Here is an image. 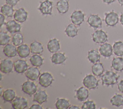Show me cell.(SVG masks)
Listing matches in <instances>:
<instances>
[{
  "label": "cell",
  "instance_id": "cell-1",
  "mask_svg": "<svg viewBox=\"0 0 123 109\" xmlns=\"http://www.w3.org/2000/svg\"><path fill=\"white\" fill-rule=\"evenodd\" d=\"M119 76L111 71H107L101 77L102 85H112L116 84Z\"/></svg>",
  "mask_w": 123,
  "mask_h": 109
},
{
  "label": "cell",
  "instance_id": "cell-26",
  "mask_svg": "<svg viewBox=\"0 0 123 109\" xmlns=\"http://www.w3.org/2000/svg\"><path fill=\"white\" fill-rule=\"evenodd\" d=\"M88 60L91 63H95L99 61L100 56L98 51L95 49H92L88 51L87 54Z\"/></svg>",
  "mask_w": 123,
  "mask_h": 109
},
{
  "label": "cell",
  "instance_id": "cell-22",
  "mask_svg": "<svg viewBox=\"0 0 123 109\" xmlns=\"http://www.w3.org/2000/svg\"><path fill=\"white\" fill-rule=\"evenodd\" d=\"M51 61L55 64H60L63 63L66 60V57L64 53L62 52H57L54 53L51 59Z\"/></svg>",
  "mask_w": 123,
  "mask_h": 109
},
{
  "label": "cell",
  "instance_id": "cell-12",
  "mask_svg": "<svg viewBox=\"0 0 123 109\" xmlns=\"http://www.w3.org/2000/svg\"><path fill=\"white\" fill-rule=\"evenodd\" d=\"M13 67V62L11 60L4 59L1 61L0 64V70L1 72L4 73H11Z\"/></svg>",
  "mask_w": 123,
  "mask_h": 109
},
{
  "label": "cell",
  "instance_id": "cell-18",
  "mask_svg": "<svg viewBox=\"0 0 123 109\" xmlns=\"http://www.w3.org/2000/svg\"><path fill=\"white\" fill-rule=\"evenodd\" d=\"M48 95L44 90H39L37 91L33 97V101L37 102L39 104H42L47 100Z\"/></svg>",
  "mask_w": 123,
  "mask_h": 109
},
{
  "label": "cell",
  "instance_id": "cell-39",
  "mask_svg": "<svg viewBox=\"0 0 123 109\" xmlns=\"http://www.w3.org/2000/svg\"><path fill=\"white\" fill-rule=\"evenodd\" d=\"M5 16L1 13L0 14V26L2 27V25L5 24Z\"/></svg>",
  "mask_w": 123,
  "mask_h": 109
},
{
  "label": "cell",
  "instance_id": "cell-11",
  "mask_svg": "<svg viewBox=\"0 0 123 109\" xmlns=\"http://www.w3.org/2000/svg\"><path fill=\"white\" fill-rule=\"evenodd\" d=\"M28 13L23 8H21L16 10L13 14L14 20L19 23H23L25 22L27 18Z\"/></svg>",
  "mask_w": 123,
  "mask_h": 109
},
{
  "label": "cell",
  "instance_id": "cell-44",
  "mask_svg": "<svg viewBox=\"0 0 123 109\" xmlns=\"http://www.w3.org/2000/svg\"><path fill=\"white\" fill-rule=\"evenodd\" d=\"M120 23L123 26V13L120 16Z\"/></svg>",
  "mask_w": 123,
  "mask_h": 109
},
{
  "label": "cell",
  "instance_id": "cell-20",
  "mask_svg": "<svg viewBox=\"0 0 123 109\" xmlns=\"http://www.w3.org/2000/svg\"><path fill=\"white\" fill-rule=\"evenodd\" d=\"M47 48L48 50L51 53L58 52L60 48L59 40L56 38H53L50 40L47 44Z\"/></svg>",
  "mask_w": 123,
  "mask_h": 109
},
{
  "label": "cell",
  "instance_id": "cell-36",
  "mask_svg": "<svg viewBox=\"0 0 123 109\" xmlns=\"http://www.w3.org/2000/svg\"><path fill=\"white\" fill-rule=\"evenodd\" d=\"M10 40V36L6 33L2 31L0 32V45L4 46L8 44Z\"/></svg>",
  "mask_w": 123,
  "mask_h": 109
},
{
  "label": "cell",
  "instance_id": "cell-13",
  "mask_svg": "<svg viewBox=\"0 0 123 109\" xmlns=\"http://www.w3.org/2000/svg\"><path fill=\"white\" fill-rule=\"evenodd\" d=\"M14 71L18 73H23L28 69V65L26 61L22 60H18L13 63Z\"/></svg>",
  "mask_w": 123,
  "mask_h": 109
},
{
  "label": "cell",
  "instance_id": "cell-16",
  "mask_svg": "<svg viewBox=\"0 0 123 109\" xmlns=\"http://www.w3.org/2000/svg\"><path fill=\"white\" fill-rule=\"evenodd\" d=\"M100 54L105 58H109L112 54L113 47L109 43H104L101 45L99 48Z\"/></svg>",
  "mask_w": 123,
  "mask_h": 109
},
{
  "label": "cell",
  "instance_id": "cell-7",
  "mask_svg": "<svg viewBox=\"0 0 123 109\" xmlns=\"http://www.w3.org/2000/svg\"><path fill=\"white\" fill-rule=\"evenodd\" d=\"M85 14L80 10H76L73 12L71 15V20L75 25H80L84 21Z\"/></svg>",
  "mask_w": 123,
  "mask_h": 109
},
{
  "label": "cell",
  "instance_id": "cell-10",
  "mask_svg": "<svg viewBox=\"0 0 123 109\" xmlns=\"http://www.w3.org/2000/svg\"><path fill=\"white\" fill-rule=\"evenodd\" d=\"M87 22L89 25L94 28H100L102 26V20L97 14H91L88 17Z\"/></svg>",
  "mask_w": 123,
  "mask_h": 109
},
{
  "label": "cell",
  "instance_id": "cell-14",
  "mask_svg": "<svg viewBox=\"0 0 123 109\" xmlns=\"http://www.w3.org/2000/svg\"><path fill=\"white\" fill-rule=\"evenodd\" d=\"M6 28L11 34L19 32L21 29L20 24L14 20H10L6 24Z\"/></svg>",
  "mask_w": 123,
  "mask_h": 109
},
{
  "label": "cell",
  "instance_id": "cell-42",
  "mask_svg": "<svg viewBox=\"0 0 123 109\" xmlns=\"http://www.w3.org/2000/svg\"><path fill=\"white\" fill-rule=\"evenodd\" d=\"M115 0H102L103 2H104L106 4H110L113 3V2H114Z\"/></svg>",
  "mask_w": 123,
  "mask_h": 109
},
{
  "label": "cell",
  "instance_id": "cell-23",
  "mask_svg": "<svg viewBox=\"0 0 123 109\" xmlns=\"http://www.w3.org/2000/svg\"><path fill=\"white\" fill-rule=\"evenodd\" d=\"M89 95L88 90L84 87H80L76 92V96L78 100L85 101Z\"/></svg>",
  "mask_w": 123,
  "mask_h": 109
},
{
  "label": "cell",
  "instance_id": "cell-32",
  "mask_svg": "<svg viewBox=\"0 0 123 109\" xmlns=\"http://www.w3.org/2000/svg\"><path fill=\"white\" fill-rule=\"evenodd\" d=\"M111 104L117 107L123 105V97L120 94H115L110 100Z\"/></svg>",
  "mask_w": 123,
  "mask_h": 109
},
{
  "label": "cell",
  "instance_id": "cell-30",
  "mask_svg": "<svg viewBox=\"0 0 123 109\" xmlns=\"http://www.w3.org/2000/svg\"><path fill=\"white\" fill-rule=\"evenodd\" d=\"M92 72L96 76H100L104 72V69L103 64L101 63H95L92 67Z\"/></svg>",
  "mask_w": 123,
  "mask_h": 109
},
{
  "label": "cell",
  "instance_id": "cell-43",
  "mask_svg": "<svg viewBox=\"0 0 123 109\" xmlns=\"http://www.w3.org/2000/svg\"><path fill=\"white\" fill-rule=\"evenodd\" d=\"M69 109H79L80 108L77 106H75V105H73V106H72L71 107H70L69 108Z\"/></svg>",
  "mask_w": 123,
  "mask_h": 109
},
{
  "label": "cell",
  "instance_id": "cell-6",
  "mask_svg": "<svg viewBox=\"0 0 123 109\" xmlns=\"http://www.w3.org/2000/svg\"><path fill=\"white\" fill-rule=\"evenodd\" d=\"M53 81L52 75L48 72L44 73L39 76L38 82L40 85L44 87L49 86Z\"/></svg>",
  "mask_w": 123,
  "mask_h": 109
},
{
  "label": "cell",
  "instance_id": "cell-24",
  "mask_svg": "<svg viewBox=\"0 0 123 109\" xmlns=\"http://www.w3.org/2000/svg\"><path fill=\"white\" fill-rule=\"evenodd\" d=\"M30 48L31 52L33 54H40L43 51V47L42 45L40 42L36 41L31 43Z\"/></svg>",
  "mask_w": 123,
  "mask_h": 109
},
{
  "label": "cell",
  "instance_id": "cell-2",
  "mask_svg": "<svg viewBox=\"0 0 123 109\" xmlns=\"http://www.w3.org/2000/svg\"><path fill=\"white\" fill-rule=\"evenodd\" d=\"M83 84L88 89H95L98 85V81L93 75H86L83 79Z\"/></svg>",
  "mask_w": 123,
  "mask_h": 109
},
{
  "label": "cell",
  "instance_id": "cell-33",
  "mask_svg": "<svg viewBox=\"0 0 123 109\" xmlns=\"http://www.w3.org/2000/svg\"><path fill=\"white\" fill-rule=\"evenodd\" d=\"M30 61L34 67H40L43 64V59L38 55L35 54L31 57Z\"/></svg>",
  "mask_w": 123,
  "mask_h": 109
},
{
  "label": "cell",
  "instance_id": "cell-38",
  "mask_svg": "<svg viewBox=\"0 0 123 109\" xmlns=\"http://www.w3.org/2000/svg\"><path fill=\"white\" fill-rule=\"evenodd\" d=\"M19 1L20 0H5L6 4L12 7L15 6Z\"/></svg>",
  "mask_w": 123,
  "mask_h": 109
},
{
  "label": "cell",
  "instance_id": "cell-41",
  "mask_svg": "<svg viewBox=\"0 0 123 109\" xmlns=\"http://www.w3.org/2000/svg\"><path fill=\"white\" fill-rule=\"evenodd\" d=\"M118 89L120 91L123 93V80H122L118 85Z\"/></svg>",
  "mask_w": 123,
  "mask_h": 109
},
{
  "label": "cell",
  "instance_id": "cell-9",
  "mask_svg": "<svg viewBox=\"0 0 123 109\" xmlns=\"http://www.w3.org/2000/svg\"><path fill=\"white\" fill-rule=\"evenodd\" d=\"M12 106L14 109H24L28 106L27 99L23 97H16L12 102Z\"/></svg>",
  "mask_w": 123,
  "mask_h": 109
},
{
  "label": "cell",
  "instance_id": "cell-28",
  "mask_svg": "<svg viewBox=\"0 0 123 109\" xmlns=\"http://www.w3.org/2000/svg\"><path fill=\"white\" fill-rule=\"evenodd\" d=\"M65 33L68 36L74 37L77 35L78 29L74 24H71L68 25L65 30Z\"/></svg>",
  "mask_w": 123,
  "mask_h": 109
},
{
  "label": "cell",
  "instance_id": "cell-8",
  "mask_svg": "<svg viewBox=\"0 0 123 109\" xmlns=\"http://www.w3.org/2000/svg\"><path fill=\"white\" fill-rule=\"evenodd\" d=\"M22 90L25 93L29 95H32L37 92V88L34 82L28 81L23 84Z\"/></svg>",
  "mask_w": 123,
  "mask_h": 109
},
{
  "label": "cell",
  "instance_id": "cell-31",
  "mask_svg": "<svg viewBox=\"0 0 123 109\" xmlns=\"http://www.w3.org/2000/svg\"><path fill=\"white\" fill-rule=\"evenodd\" d=\"M0 12L4 16H6L8 17H11L13 15L14 10L12 8V6L6 4L1 6Z\"/></svg>",
  "mask_w": 123,
  "mask_h": 109
},
{
  "label": "cell",
  "instance_id": "cell-37",
  "mask_svg": "<svg viewBox=\"0 0 123 109\" xmlns=\"http://www.w3.org/2000/svg\"><path fill=\"white\" fill-rule=\"evenodd\" d=\"M81 108L82 109H95L96 105L93 101L88 100L83 103Z\"/></svg>",
  "mask_w": 123,
  "mask_h": 109
},
{
  "label": "cell",
  "instance_id": "cell-45",
  "mask_svg": "<svg viewBox=\"0 0 123 109\" xmlns=\"http://www.w3.org/2000/svg\"><path fill=\"white\" fill-rule=\"evenodd\" d=\"M117 0L120 5L123 6V0Z\"/></svg>",
  "mask_w": 123,
  "mask_h": 109
},
{
  "label": "cell",
  "instance_id": "cell-27",
  "mask_svg": "<svg viewBox=\"0 0 123 109\" xmlns=\"http://www.w3.org/2000/svg\"><path fill=\"white\" fill-rule=\"evenodd\" d=\"M2 97L4 101L11 102L15 97V92L12 89H8L3 91Z\"/></svg>",
  "mask_w": 123,
  "mask_h": 109
},
{
  "label": "cell",
  "instance_id": "cell-40",
  "mask_svg": "<svg viewBox=\"0 0 123 109\" xmlns=\"http://www.w3.org/2000/svg\"><path fill=\"white\" fill-rule=\"evenodd\" d=\"M39 104H33L29 108V109H43L42 106Z\"/></svg>",
  "mask_w": 123,
  "mask_h": 109
},
{
  "label": "cell",
  "instance_id": "cell-19",
  "mask_svg": "<svg viewBox=\"0 0 123 109\" xmlns=\"http://www.w3.org/2000/svg\"><path fill=\"white\" fill-rule=\"evenodd\" d=\"M56 8L59 13L64 14L66 13L69 8L68 0H59L56 3Z\"/></svg>",
  "mask_w": 123,
  "mask_h": 109
},
{
  "label": "cell",
  "instance_id": "cell-21",
  "mask_svg": "<svg viewBox=\"0 0 123 109\" xmlns=\"http://www.w3.org/2000/svg\"><path fill=\"white\" fill-rule=\"evenodd\" d=\"M30 52V48L26 44H22L17 48V53L21 58H24L28 57Z\"/></svg>",
  "mask_w": 123,
  "mask_h": 109
},
{
  "label": "cell",
  "instance_id": "cell-17",
  "mask_svg": "<svg viewBox=\"0 0 123 109\" xmlns=\"http://www.w3.org/2000/svg\"><path fill=\"white\" fill-rule=\"evenodd\" d=\"M14 45H12L10 44H7L5 45L3 49V52L4 55L9 58L15 57L17 53V48H16Z\"/></svg>",
  "mask_w": 123,
  "mask_h": 109
},
{
  "label": "cell",
  "instance_id": "cell-5",
  "mask_svg": "<svg viewBox=\"0 0 123 109\" xmlns=\"http://www.w3.org/2000/svg\"><path fill=\"white\" fill-rule=\"evenodd\" d=\"M92 39L94 42L98 44H102L104 43L108 40V36L104 31L98 30L93 33Z\"/></svg>",
  "mask_w": 123,
  "mask_h": 109
},
{
  "label": "cell",
  "instance_id": "cell-35",
  "mask_svg": "<svg viewBox=\"0 0 123 109\" xmlns=\"http://www.w3.org/2000/svg\"><path fill=\"white\" fill-rule=\"evenodd\" d=\"M23 36L21 33L14 34L12 38V42L15 46H19L23 42Z\"/></svg>",
  "mask_w": 123,
  "mask_h": 109
},
{
  "label": "cell",
  "instance_id": "cell-25",
  "mask_svg": "<svg viewBox=\"0 0 123 109\" xmlns=\"http://www.w3.org/2000/svg\"><path fill=\"white\" fill-rule=\"evenodd\" d=\"M111 67L116 71H123V59L121 57L114 58L111 61Z\"/></svg>",
  "mask_w": 123,
  "mask_h": 109
},
{
  "label": "cell",
  "instance_id": "cell-34",
  "mask_svg": "<svg viewBox=\"0 0 123 109\" xmlns=\"http://www.w3.org/2000/svg\"><path fill=\"white\" fill-rule=\"evenodd\" d=\"M56 108L58 109H67L70 107L69 101L65 98H60L57 100L55 103Z\"/></svg>",
  "mask_w": 123,
  "mask_h": 109
},
{
  "label": "cell",
  "instance_id": "cell-3",
  "mask_svg": "<svg viewBox=\"0 0 123 109\" xmlns=\"http://www.w3.org/2000/svg\"><path fill=\"white\" fill-rule=\"evenodd\" d=\"M118 21V15L113 11L105 13V22L108 26H114L117 24Z\"/></svg>",
  "mask_w": 123,
  "mask_h": 109
},
{
  "label": "cell",
  "instance_id": "cell-29",
  "mask_svg": "<svg viewBox=\"0 0 123 109\" xmlns=\"http://www.w3.org/2000/svg\"><path fill=\"white\" fill-rule=\"evenodd\" d=\"M114 54L118 56H123V42L121 41L115 42L113 46Z\"/></svg>",
  "mask_w": 123,
  "mask_h": 109
},
{
  "label": "cell",
  "instance_id": "cell-4",
  "mask_svg": "<svg viewBox=\"0 0 123 109\" xmlns=\"http://www.w3.org/2000/svg\"><path fill=\"white\" fill-rule=\"evenodd\" d=\"M38 9L43 15H51L52 2L49 0H45L40 2Z\"/></svg>",
  "mask_w": 123,
  "mask_h": 109
},
{
  "label": "cell",
  "instance_id": "cell-15",
  "mask_svg": "<svg viewBox=\"0 0 123 109\" xmlns=\"http://www.w3.org/2000/svg\"><path fill=\"white\" fill-rule=\"evenodd\" d=\"M40 71L37 67H31L27 69L25 72V76L32 81H35L37 79L40 75Z\"/></svg>",
  "mask_w": 123,
  "mask_h": 109
}]
</instances>
